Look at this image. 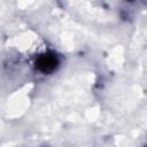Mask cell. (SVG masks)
<instances>
[{
    "label": "cell",
    "instance_id": "cell-1",
    "mask_svg": "<svg viewBox=\"0 0 147 147\" xmlns=\"http://www.w3.org/2000/svg\"><path fill=\"white\" fill-rule=\"evenodd\" d=\"M37 65L42 71H51L56 65V59L53 55H42L39 57Z\"/></svg>",
    "mask_w": 147,
    "mask_h": 147
}]
</instances>
